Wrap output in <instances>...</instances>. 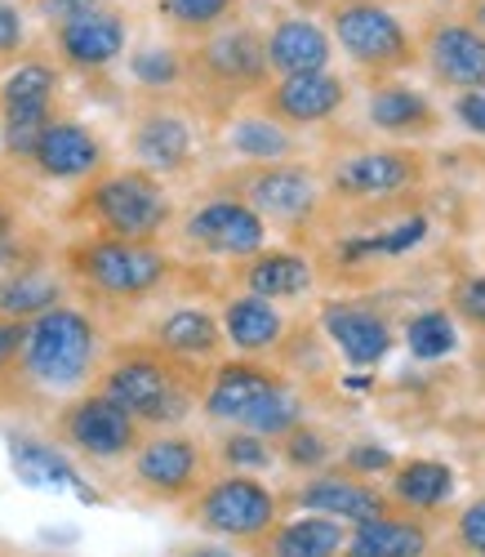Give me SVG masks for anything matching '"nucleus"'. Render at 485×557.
<instances>
[{
	"mask_svg": "<svg viewBox=\"0 0 485 557\" xmlns=\"http://www.w3.org/2000/svg\"><path fill=\"white\" fill-rule=\"evenodd\" d=\"M67 299H72L67 276L50 263H27V268L0 272V317H10V321H32Z\"/></svg>",
	"mask_w": 485,
	"mask_h": 557,
	"instance_id": "nucleus-30",
	"label": "nucleus"
},
{
	"mask_svg": "<svg viewBox=\"0 0 485 557\" xmlns=\"http://www.w3.org/2000/svg\"><path fill=\"white\" fill-rule=\"evenodd\" d=\"M476 370H481V384H485V348L476 352Z\"/></svg>",
	"mask_w": 485,
	"mask_h": 557,
	"instance_id": "nucleus-49",
	"label": "nucleus"
},
{
	"mask_svg": "<svg viewBox=\"0 0 485 557\" xmlns=\"http://www.w3.org/2000/svg\"><path fill=\"white\" fill-rule=\"evenodd\" d=\"M14 232H18V206L5 188H0V242H10Z\"/></svg>",
	"mask_w": 485,
	"mask_h": 557,
	"instance_id": "nucleus-46",
	"label": "nucleus"
},
{
	"mask_svg": "<svg viewBox=\"0 0 485 557\" xmlns=\"http://www.w3.org/2000/svg\"><path fill=\"white\" fill-rule=\"evenodd\" d=\"M236 282H240V290H246V295L285 304V299L312 295L316 263L308 255H299V250H272V246H263L259 255L236 263Z\"/></svg>",
	"mask_w": 485,
	"mask_h": 557,
	"instance_id": "nucleus-26",
	"label": "nucleus"
},
{
	"mask_svg": "<svg viewBox=\"0 0 485 557\" xmlns=\"http://www.w3.org/2000/svg\"><path fill=\"white\" fill-rule=\"evenodd\" d=\"M348 108V81L338 72H308V76H272L254 112L281 121L285 129H308V125H325Z\"/></svg>",
	"mask_w": 485,
	"mask_h": 557,
	"instance_id": "nucleus-17",
	"label": "nucleus"
},
{
	"mask_svg": "<svg viewBox=\"0 0 485 557\" xmlns=\"http://www.w3.org/2000/svg\"><path fill=\"white\" fill-rule=\"evenodd\" d=\"M338 469L344 473H357V478H370V482H378V478H387L397 469V455L387 450L383 442H352L344 455H338Z\"/></svg>",
	"mask_w": 485,
	"mask_h": 557,
	"instance_id": "nucleus-40",
	"label": "nucleus"
},
{
	"mask_svg": "<svg viewBox=\"0 0 485 557\" xmlns=\"http://www.w3.org/2000/svg\"><path fill=\"white\" fill-rule=\"evenodd\" d=\"M263 50L272 76H308V72H329L334 40L308 14H281L272 32H263Z\"/></svg>",
	"mask_w": 485,
	"mask_h": 557,
	"instance_id": "nucleus-25",
	"label": "nucleus"
},
{
	"mask_svg": "<svg viewBox=\"0 0 485 557\" xmlns=\"http://www.w3.org/2000/svg\"><path fill=\"white\" fill-rule=\"evenodd\" d=\"M481 450H485V442H481Z\"/></svg>",
	"mask_w": 485,
	"mask_h": 557,
	"instance_id": "nucleus-51",
	"label": "nucleus"
},
{
	"mask_svg": "<svg viewBox=\"0 0 485 557\" xmlns=\"http://www.w3.org/2000/svg\"><path fill=\"white\" fill-rule=\"evenodd\" d=\"M450 112H455V121H459L468 134L485 138V95H455Z\"/></svg>",
	"mask_w": 485,
	"mask_h": 557,
	"instance_id": "nucleus-45",
	"label": "nucleus"
},
{
	"mask_svg": "<svg viewBox=\"0 0 485 557\" xmlns=\"http://www.w3.org/2000/svg\"><path fill=\"white\" fill-rule=\"evenodd\" d=\"M174 255L152 242H116V237H76L59 250V272L99 308L148 304L174 282Z\"/></svg>",
	"mask_w": 485,
	"mask_h": 557,
	"instance_id": "nucleus-4",
	"label": "nucleus"
},
{
	"mask_svg": "<svg viewBox=\"0 0 485 557\" xmlns=\"http://www.w3.org/2000/svg\"><path fill=\"white\" fill-rule=\"evenodd\" d=\"M414 45L436 85L455 95H485V36L468 18H432Z\"/></svg>",
	"mask_w": 485,
	"mask_h": 557,
	"instance_id": "nucleus-16",
	"label": "nucleus"
},
{
	"mask_svg": "<svg viewBox=\"0 0 485 557\" xmlns=\"http://www.w3.org/2000/svg\"><path fill=\"white\" fill-rule=\"evenodd\" d=\"M455 544L468 553V557H485V495L468 499L455 518Z\"/></svg>",
	"mask_w": 485,
	"mask_h": 557,
	"instance_id": "nucleus-41",
	"label": "nucleus"
},
{
	"mask_svg": "<svg viewBox=\"0 0 485 557\" xmlns=\"http://www.w3.org/2000/svg\"><path fill=\"white\" fill-rule=\"evenodd\" d=\"M54 36V50L63 59V67L80 72V76H99L108 72L129 45V18L121 10H94V14H80L63 27H50Z\"/></svg>",
	"mask_w": 485,
	"mask_h": 557,
	"instance_id": "nucleus-20",
	"label": "nucleus"
},
{
	"mask_svg": "<svg viewBox=\"0 0 485 557\" xmlns=\"http://www.w3.org/2000/svg\"><path fill=\"white\" fill-rule=\"evenodd\" d=\"M36 5V14L50 23V27H63V23H72V18H80V14H94V10H103L108 0H32Z\"/></svg>",
	"mask_w": 485,
	"mask_h": 557,
	"instance_id": "nucleus-44",
	"label": "nucleus"
},
{
	"mask_svg": "<svg viewBox=\"0 0 485 557\" xmlns=\"http://www.w3.org/2000/svg\"><path fill=\"white\" fill-rule=\"evenodd\" d=\"M387 499H393V508H401V513H414V518H432L442 513V508L455 499L459 491V478L446 459H397V469L387 473Z\"/></svg>",
	"mask_w": 485,
	"mask_h": 557,
	"instance_id": "nucleus-27",
	"label": "nucleus"
},
{
	"mask_svg": "<svg viewBox=\"0 0 485 557\" xmlns=\"http://www.w3.org/2000/svg\"><path fill=\"white\" fill-rule=\"evenodd\" d=\"M94 388L112 397L129 420H138L142 433H170L197 414L206 370L174 361L148 339H129L108 348L99 375H94Z\"/></svg>",
	"mask_w": 485,
	"mask_h": 557,
	"instance_id": "nucleus-1",
	"label": "nucleus"
},
{
	"mask_svg": "<svg viewBox=\"0 0 485 557\" xmlns=\"http://www.w3.org/2000/svg\"><path fill=\"white\" fill-rule=\"evenodd\" d=\"M219 326H223V344L236 348V357H272L289 339V317L272 299H259L246 290L223 299Z\"/></svg>",
	"mask_w": 485,
	"mask_h": 557,
	"instance_id": "nucleus-24",
	"label": "nucleus"
},
{
	"mask_svg": "<svg viewBox=\"0 0 485 557\" xmlns=\"http://www.w3.org/2000/svg\"><path fill=\"white\" fill-rule=\"evenodd\" d=\"M148 344L170 352L183 366H197L210 370L214 361H223V326H219V312H210L206 304H174L165 308L152 326H148Z\"/></svg>",
	"mask_w": 485,
	"mask_h": 557,
	"instance_id": "nucleus-21",
	"label": "nucleus"
},
{
	"mask_svg": "<svg viewBox=\"0 0 485 557\" xmlns=\"http://www.w3.org/2000/svg\"><path fill=\"white\" fill-rule=\"evenodd\" d=\"M10 463H14V473H18L27 486H36V491H59V486H67V491H76L80 499H94L89 486H85V478H80V469L67 459V450H59L54 442L14 433V437H10Z\"/></svg>",
	"mask_w": 485,
	"mask_h": 557,
	"instance_id": "nucleus-32",
	"label": "nucleus"
},
{
	"mask_svg": "<svg viewBox=\"0 0 485 557\" xmlns=\"http://www.w3.org/2000/svg\"><path fill=\"white\" fill-rule=\"evenodd\" d=\"M54 437L59 446L76 450L89 463H125L148 433L112 397H103L99 388H85L54 410Z\"/></svg>",
	"mask_w": 485,
	"mask_h": 557,
	"instance_id": "nucleus-11",
	"label": "nucleus"
},
{
	"mask_svg": "<svg viewBox=\"0 0 485 557\" xmlns=\"http://www.w3.org/2000/svg\"><path fill=\"white\" fill-rule=\"evenodd\" d=\"M27 165L45 183H80L85 188L89 178H99L108 170V144L99 138V129H89L85 121L54 116L45 125V134L36 138Z\"/></svg>",
	"mask_w": 485,
	"mask_h": 557,
	"instance_id": "nucleus-18",
	"label": "nucleus"
},
{
	"mask_svg": "<svg viewBox=\"0 0 485 557\" xmlns=\"http://www.w3.org/2000/svg\"><path fill=\"white\" fill-rule=\"evenodd\" d=\"M129 76L148 95H174L183 89V50L178 45H142L129 54Z\"/></svg>",
	"mask_w": 485,
	"mask_h": 557,
	"instance_id": "nucleus-38",
	"label": "nucleus"
},
{
	"mask_svg": "<svg viewBox=\"0 0 485 557\" xmlns=\"http://www.w3.org/2000/svg\"><path fill=\"white\" fill-rule=\"evenodd\" d=\"M325 23L329 40L352 59V67L370 72L374 81L401 76L419 63V45L410 27L383 0H329Z\"/></svg>",
	"mask_w": 485,
	"mask_h": 557,
	"instance_id": "nucleus-8",
	"label": "nucleus"
},
{
	"mask_svg": "<svg viewBox=\"0 0 485 557\" xmlns=\"http://www.w3.org/2000/svg\"><path fill=\"white\" fill-rule=\"evenodd\" d=\"M152 5H157L161 23L183 40H201V36L227 27L236 14V0H152Z\"/></svg>",
	"mask_w": 485,
	"mask_h": 557,
	"instance_id": "nucleus-34",
	"label": "nucleus"
},
{
	"mask_svg": "<svg viewBox=\"0 0 485 557\" xmlns=\"http://www.w3.org/2000/svg\"><path fill=\"white\" fill-rule=\"evenodd\" d=\"M344 557H432V527L414 513H383L374 522L348 527Z\"/></svg>",
	"mask_w": 485,
	"mask_h": 557,
	"instance_id": "nucleus-28",
	"label": "nucleus"
},
{
	"mask_svg": "<svg viewBox=\"0 0 485 557\" xmlns=\"http://www.w3.org/2000/svg\"><path fill=\"white\" fill-rule=\"evenodd\" d=\"M281 504L299 508V513L334 518V522H344V527H361V522H374L383 513H393V499H387V491L378 482L357 478V473H344L338 463H329V469L303 478Z\"/></svg>",
	"mask_w": 485,
	"mask_h": 557,
	"instance_id": "nucleus-15",
	"label": "nucleus"
},
{
	"mask_svg": "<svg viewBox=\"0 0 485 557\" xmlns=\"http://www.w3.org/2000/svg\"><path fill=\"white\" fill-rule=\"evenodd\" d=\"M210 459L219 463L223 473H250V478H263L272 463H276V446H272L268 437L250 433V429H227V433L214 442Z\"/></svg>",
	"mask_w": 485,
	"mask_h": 557,
	"instance_id": "nucleus-37",
	"label": "nucleus"
},
{
	"mask_svg": "<svg viewBox=\"0 0 485 557\" xmlns=\"http://www.w3.org/2000/svg\"><path fill=\"white\" fill-rule=\"evenodd\" d=\"M210 450L201 437L183 429L170 433H148L129 455V482L142 499L152 504H187L206 482H210Z\"/></svg>",
	"mask_w": 485,
	"mask_h": 557,
	"instance_id": "nucleus-10",
	"label": "nucleus"
},
{
	"mask_svg": "<svg viewBox=\"0 0 485 557\" xmlns=\"http://www.w3.org/2000/svg\"><path fill=\"white\" fill-rule=\"evenodd\" d=\"M272 81L263 32L250 23H227L183 50V89L187 108L210 121H227L240 103H254Z\"/></svg>",
	"mask_w": 485,
	"mask_h": 557,
	"instance_id": "nucleus-3",
	"label": "nucleus"
},
{
	"mask_svg": "<svg viewBox=\"0 0 485 557\" xmlns=\"http://www.w3.org/2000/svg\"><path fill=\"white\" fill-rule=\"evenodd\" d=\"M27 50V23H23V10L0 0V63H18Z\"/></svg>",
	"mask_w": 485,
	"mask_h": 557,
	"instance_id": "nucleus-42",
	"label": "nucleus"
},
{
	"mask_svg": "<svg viewBox=\"0 0 485 557\" xmlns=\"http://www.w3.org/2000/svg\"><path fill=\"white\" fill-rule=\"evenodd\" d=\"M201 138L197 121L183 103H170L165 95H152L148 103H138L129 116V157L138 170H148L157 178H178L197 165Z\"/></svg>",
	"mask_w": 485,
	"mask_h": 557,
	"instance_id": "nucleus-12",
	"label": "nucleus"
},
{
	"mask_svg": "<svg viewBox=\"0 0 485 557\" xmlns=\"http://www.w3.org/2000/svg\"><path fill=\"white\" fill-rule=\"evenodd\" d=\"M427 178V157L397 144V148H361L329 165L325 197L334 201H393Z\"/></svg>",
	"mask_w": 485,
	"mask_h": 557,
	"instance_id": "nucleus-13",
	"label": "nucleus"
},
{
	"mask_svg": "<svg viewBox=\"0 0 485 557\" xmlns=\"http://www.w3.org/2000/svg\"><path fill=\"white\" fill-rule=\"evenodd\" d=\"M67 219L89 223L94 237H116V242H152L174 223V197L165 188V178L125 165V170H103L99 178H89L76 193Z\"/></svg>",
	"mask_w": 485,
	"mask_h": 557,
	"instance_id": "nucleus-5",
	"label": "nucleus"
},
{
	"mask_svg": "<svg viewBox=\"0 0 485 557\" xmlns=\"http://www.w3.org/2000/svg\"><path fill=\"white\" fill-rule=\"evenodd\" d=\"M170 557H236V553H232V544H187Z\"/></svg>",
	"mask_w": 485,
	"mask_h": 557,
	"instance_id": "nucleus-47",
	"label": "nucleus"
},
{
	"mask_svg": "<svg viewBox=\"0 0 485 557\" xmlns=\"http://www.w3.org/2000/svg\"><path fill=\"white\" fill-rule=\"evenodd\" d=\"M281 495L250 473H214L197 495L183 504L187 522L223 540V544H246L254 548L276 522H281Z\"/></svg>",
	"mask_w": 485,
	"mask_h": 557,
	"instance_id": "nucleus-7",
	"label": "nucleus"
},
{
	"mask_svg": "<svg viewBox=\"0 0 485 557\" xmlns=\"http://www.w3.org/2000/svg\"><path fill=\"white\" fill-rule=\"evenodd\" d=\"M276 459L285 463L289 473L312 478V473L329 469V463L338 459V446H334V437H329L325 429H316L312 420H303L299 429H289V433L276 442Z\"/></svg>",
	"mask_w": 485,
	"mask_h": 557,
	"instance_id": "nucleus-36",
	"label": "nucleus"
},
{
	"mask_svg": "<svg viewBox=\"0 0 485 557\" xmlns=\"http://www.w3.org/2000/svg\"><path fill=\"white\" fill-rule=\"evenodd\" d=\"M178 237L191 255H206V259H250L268 246V223L232 193H210L206 201H197L183 223H178Z\"/></svg>",
	"mask_w": 485,
	"mask_h": 557,
	"instance_id": "nucleus-14",
	"label": "nucleus"
},
{
	"mask_svg": "<svg viewBox=\"0 0 485 557\" xmlns=\"http://www.w3.org/2000/svg\"><path fill=\"white\" fill-rule=\"evenodd\" d=\"M59 99L63 72L50 59H18L0 81V152L27 165L36 138L59 116Z\"/></svg>",
	"mask_w": 485,
	"mask_h": 557,
	"instance_id": "nucleus-9",
	"label": "nucleus"
},
{
	"mask_svg": "<svg viewBox=\"0 0 485 557\" xmlns=\"http://www.w3.org/2000/svg\"><path fill=\"white\" fill-rule=\"evenodd\" d=\"M442 5H455V0H442Z\"/></svg>",
	"mask_w": 485,
	"mask_h": 557,
	"instance_id": "nucleus-50",
	"label": "nucleus"
},
{
	"mask_svg": "<svg viewBox=\"0 0 485 557\" xmlns=\"http://www.w3.org/2000/svg\"><path fill=\"white\" fill-rule=\"evenodd\" d=\"M223 144L236 161H246V165H272V161H295L299 157L295 129H285L281 121H272L254 108L240 112V116H227Z\"/></svg>",
	"mask_w": 485,
	"mask_h": 557,
	"instance_id": "nucleus-31",
	"label": "nucleus"
},
{
	"mask_svg": "<svg viewBox=\"0 0 485 557\" xmlns=\"http://www.w3.org/2000/svg\"><path fill=\"white\" fill-rule=\"evenodd\" d=\"M468 23L485 36V0H472V5H468Z\"/></svg>",
	"mask_w": 485,
	"mask_h": 557,
	"instance_id": "nucleus-48",
	"label": "nucleus"
},
{
	"mask_svg": "<svg viewBox=\"0 0 485 557\" xmlns=\"http://www.w3.org/2000/svg\"><path fill=\"white\" fill-rule=\"evenodd\" d=\"M446 312H450L455 321H463L468 331L485 335V272H463V276H455L450 299H446Z\"/></svg>",
	"mask_w": 485,
	"mask_h": 557,
	"instance_id": "nucleus-39",
	"label": "nucleus"
},
{
	"mask_svg": "<svg viewBox=\"0 0 485 557\" xmlns=\"http://www.w3.org/2000/svg\"><path fill=\"white\" fill-rule=\"evenodd\" d=\"M23 339H27V321L0 317V384H10V388H14V375H18Z\"/></svg>",
	"mask_w": 485,
	"mask_h": 557,
	"instance_id": "nucleus-43",
	"label": "nucleus"
},
{
	"mask_svg": "<svg viewBox=\"0 0 485 557\" xmlns=\"http://www.w3.org/2000/svg\"><path fill=\"white\" fill-rule=\"evenodd\" d=\"M348 527L321 518V513H295L281 518L250 553L254 557H344Z\"/></svg>",
	"mask_w": 485,
	"mask_h": 557,
	"instance_id": "nucleus-29",
	"label": "nucleus"
},
{
	"mask_svg": "<svg viewBox=\"0 0 485 557\" xmlns=\"http://www.w3.org/2000/svg\"><path fill=\"white\" fill-rule=\"evenodd\" d=\"M321 331H325V339L344 352V361L348 366H357V370H365V366H378L387 352H393V344H397V335H393V326H387V317L383 312H374V308H365V304H352V299H329V304H321Z\"/></svg>",
	"mask_w": 485,
	"mask_h": 557,
	"instance_id": "nucleus-22",
	"label": "nucleus"
},
{
	"mask_svg": "<svg viewBox=\"0 0 485 557\" xmlns=\"http://www.w3.org/2000/svg\"><path fill=\"white\" fill-rule=\"evenodd\" d=\"M308 420V401H303V393L295 388V380H285V384H276L268 397H259L254 406H250V414L240 420L236 429H250V433H259V437H268L272 446L289 433V429H299Z\"/></svg>",
	"mask_w": 485,
	"mask_h": 557,
	"instance_id": "nucleus-33",
	"label": "nucleus"
},
{
	"mask_svg": "<svg viewBox=\"0 0 485 557\" xmlns=\"http://www.w3.org/2000/svg\"><path fill=\"white\" fill-rule=\"evenodd\" d=\"M401 339H406L410 357H419V361H446L459 348V321L446 308H423L406 321Z\"/></svg>",
	"mask_w": 485,
	"mask_h": 557,
	"instance_id": "nucleus-35",
	"label": "nucleus"
},
{
	"mask_svg": "<svg viewBox=\"0 0 485 557\" xmlns=\"http://www.w3.org/2000/svg\"><path fill=\"white\" fill-rule=\"evenodd\" d=\"M365 116L378 134L397 138V144H419V138H432L436 129H442V112H436V103L423 95V89H414L397 76L370 85Z\"/></svg>",
	"mask_w": 485,
	"mask_h": 557,
	"instance_id": "nucleus-23",
	"label": "nucleus"
},
{
	"mask_svg": "<svg viewBox=\"0 0 485 557\" xmlns=\"http://www.w3.org/2000/svg\"><path fill=\"white\" fill-rule=\"evenodd\" d=\"M289 375L281 366H272L268 357H227L214 361L206 370V388H201V414L210 424H240L250 414V406L259 397H268L276 384H285Z\"/></svg>",
	"mask_w": 485,
	"mask_h": 557,
	"instance_id": "nucleus-19",
	"label": "nucleus"
},
{
	"mask_svg": "<svg viewBox=\"0 0 485 557\" xmlns=\"http://www.w3.org/2000/svg\"><path fill=\"white\" fill-rule=\"evenodd\" d=\"M103 357H108V335L99 326V317L67 299L27 321L14 393L40 397V401H67L94 388Z\"/></svg>",
	"mask_w": 485,
	"mask_h": 557,
	"instance_id": "nucleus-2",
	"label": "nucleus"
},
{
	"mask_svg": "<svg viewBox=\"0 0 485 557\" xmlns=\"http://www.w3.org/2000/svg\"><path fill=\"white\" fill-rule=\"evenodd\" d=\"M219 193H232L246 201L268 227H281V232H303L321 219L325 210V183L321 174L308 165V161H272V165H240V170H227L219 174L214 183Z\"/></svg>",
	"mask_w": 485,
	"mask_h": 557,
	"instance_id": "nucleus-6",
	"label": "nucleus"
}]
</instances>
